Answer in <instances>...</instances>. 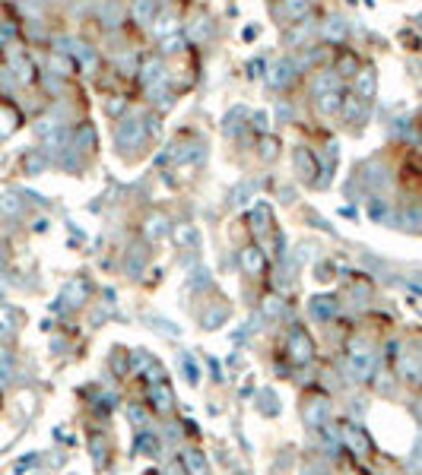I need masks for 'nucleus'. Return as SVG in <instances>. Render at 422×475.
Instances as JSON below:
<instances>
[{
  "instance_id": "423d86ee",
  "label": "nucleus",
  "mask_w": 422,
  "mask_h": 475,
  "mask_svg": "<svg viewBox=\"0 0 422 475\" xmlns=\"http://www.w3.org/2000/svg\"><path fill=\"white\" fill-rule=\"evenodd\" d=\"M149 396H153V403H156V409L159 412H168L172 409V393H168V386H153V390H149Z\"/></svg>"
},
{
  "instance_id": "9b49d317",
  "label": "nucleus",
  "mask_w": 422,
  "mask_h": 475,
  "mask_svg": "<svg viewBox=\"0 0 422 475\" xmlns=\"http://www.w3.org/2000/svg\"><path fill=\"white\" fill-rule=\"evenodd\" d=\"M149 323H153L156 329H162V333H172V336H181V329L175 327V323H168V320H159V317H147Z\"/></svg>"
},
{
  "instance_id": "ddd939ff",
  "label": "nucleus",
  "mask_w": 422,
  "mask_h": 475,
  "mask_svg": "<svg viewBox=\"0 0 422 475\" xmlns=\"http://www.w3.org/2000/svg\"><path fill=\"white\" fill-rule=\"evenodd\" d=\"M263 310H267V317H280V310H283V301L276 295H270L267 301H263Z\"/></svg>"
},
{
  "instance_id": "f8f14e48",
  "label": "nucleus",
  "mask_w": 422,
  "mask_h": 475,
  "mask_svg": "<svg viewBox=\"0 0 422 475\" xmlns=\"http://www.w3.org/2000/svg\"><path fill=\"white\" fill-rule=\"evenodd\" d=\"M137 447H140L147 456H153L156 450H159V443H156V437H153V434H140V443H137Z\"/></svg>"
},
{
  "instance_id": "7ed1b4c3",
  "label": "nucleus",
  "mask_w": 422,
  "mask_h": 475,
  "mask_svg": "<svg viewBox=\"0 0 422 475\" xmlns=\"http://www.w3.org/2000/svg\"><path fill=\"white\" fill-rule=\"evenodd\" d=\"M327 412H330L327 399L308 396V403H305V424H308V428H321V424L327 422Z\"/></svg>"
},
{
  "instance_id": "39448f33",
  "label": "nucleus",
  "mask_w": 422,
  "mask_h": 475,
  "mask_svg": "<svg viewBox=\"0 0 422 475\" xmlns=\"http://www.w3.org/2000/svg\"><path fill=\"white\" fill-rule=\"evenodd\" d=\"M185 469H187L191 475H210L204 453H197V450H185Z\"/></svg>"
},
{
  "instance_id": "20e7f679",
  "label": "nucleus",
  "mask_w": 422,
  "mask_h": 475,
  "mask_svg": "<svg viewBox=\"0 0 422 475\" xmlns=\"http://www.w3.org/2000/svg\"><path fill=\"white\" fill-rule=\"evenodd\" d=\"M340 314V304L333 295H324V298H311V317L314 320H330V317Z\"/></svg>"
},
{
  "instance_id": "9d476101",
  "label": "nucleus",
  "mask_w": 422,
  "mask_h": 475,
  "mask_svg": "<svg viewBox=\"0 0 422 475\" xmlns=\"http://www.w3.org/2000/svg\"><path fill=\"white\" fill-rule=\"evenodd\" d=\"M185 377H187V384H197L200 380V367H197V361H194L191 355H185Z\"/></svg>"
},
{
  "instance_id": "4468645a",
  "label": "nucleus",
  "mask_w": 422,
  "mask_h": 475,
  "mask_svg": "<svg viewBox=\"0 0 422 475\" xmlns=\"http://www.w3.org/2000/svg\"><path fill=\"white\" fill-rule=\"evenodd\" d=\"M128 415H130V422H134L137 428H140V424H147V412H143L140 405H130V409H128Z\"/></svg>"
},
{
  "instance_id": "6e6552de",
  "label": "nucleus",
  "mask_w": 422,
  "mask_h": 475,
  "mask_svg": "<svg viewBox=\"0 0 422 475\" xmlns=\"http://www.w3.org/2000/svg\"><path fill=\"white\" fill-rule=\"evenodd\" d=\"M242 263H244V270L248 272H257L263 266V253L257 251V247H248V251L242 253Z\"/></svg>"
},
{
  "instance_id": "f257e3e1",
  "label": "nucleus",
  "mask_w": 422,
  "mask_h": 475,
  "mask_svg": "<svg viewBox=\"0 0 422 475\" xmlns=\"http://www.w3.org/2000/svg\"><path fill=\"white\" fill-rule=\"evenodd\" d=\"M346 374H349L352 380H371V374H375V358H371V352L346 355Z\"/></svg>"
},
{
  "instance_id": "2eb2a0df",
  "label": "nucleus",
  "mask_w": 422,
  "mask_h": 475,
  "mask_svg": "<svg viewBox=\"0 0 422 475\" xmlns=\"http://www.w3.org/2000/svg\"><path fill=\"white\" fill-rule=\"evenodd\" d=\"M416 453H422V428H419V437H416Z\"/></svg>"
},
{
  "instance_id": "0eeeda50",
  "label": "nucleus",
  "mask_w": 422,
  "mask_h": 475,
  "mask_svg": "<svg viewBox=\"0 0 422 475\" xmlns=\"http://www.w3.org/2000/svg\"><path fill=\"white\" fill-rule=\"evenodd\" d=\"M206 314H210V317H204V320H200L206 329H216V327H223V323L229 320V310H225V308H210Z\"/></svg>"
},
{
  "instance_id": "1a4fd4ad",
  "label": "nucleus",
  "mask_w": 422,
  "mask_h": 475,
  "mask_svg": "<svg viewBox=\"0 0 422 475\" xmlns=\"http://www.w3.org/2000/svg\"><path fill=\"white\" fill-rule=\"evenodd\" d=\"M261 405H263V412H270V415H276V412L283 409V405H280V396H276L273 390H263V393H261Z\"/></svg>"
},
{
  "instance_id": "f03ea898",
  "label": "nucleus",
  "mask_w": 422,
  "mask_h": 475,
  "mask_svg": "<svg viewBox=\"0 0 422 475\" xmlns=\"http://www.w3.org/2000/svg\"><path fill=\"white\" fill-rule=\"evenodd\" d=\"M289 352H292V358L299 361V365H308L311 355H314V346L302 329H292V336H289Z\"/></svg>"
}]
</instances>
